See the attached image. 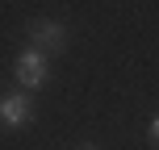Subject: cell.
<instances>
[{
  "label": "cell",
  "instance_id": "1",
  "mask_svg": "<svg viewBox=\"0 0 159 150\" xmlns=\"http://www.w3.org/2000/svg\"><path fill=\"white\" fill-rule=\"evenodd\" d=\"M25 38H30L34 50H42V54H59V50L67 46V29L59 21H30V29H25Z\"/></svg>",
  "mask_w": 159,
  "mask_h": 150
},
{
  "label": "cell",
  "instance_id": "2",
  "mask_svg": "<svg viewBox=\"0 0 159 150\" xmlns=\"http://www.w3.org/2000/svg\"><path fill=\"white\" fill-rule=\"evenodd\" d=\"M46 75H50V67H46V54H42V50L25 46L21 54H17V84H21L25 92L42 88V84H46Z\"/></svg>",
  "mask_w": 159,
  "mask_h": 150
},
{
  "label": "cell",
  "instance_id": "3",
  "mask_svg": "<svg viewBox=\"0 0 159 150\" xmlns=\"http://www.w3.org/2000/svg\"><path fill=\"white\" fill-rule=\"evenodd\" d=\"M30 117H34V104H30V96H25V92H13V96L0 100V121H4L8 129L30 125Z\"/></svg>",
  "mask_w": 159,
  "mask_h": 150
},
{
  "label": "cell",
  "instance_id": "4",
  "mask_svg": "<svg viewBox=\"0 0 159 150\" xmlns=\"http://www.w3.org/2000/svg\"><path fill=\"white\" fill-rule=\"evenodd\" d=\"M147 134H151L155 142H159V117H151V125H147Z\"/></svg>",
  "mask_w": 159,
  "mask_h": 150
},
{
  "label": "cell",
  "instance_id": "5",
  "mask_svg": "<svg viewBox=\"0 0 159 150\" xmlns=\"http://www.w3.org/2000/svg\"><path fill=\"white\" fill-rule=\"evenodd\" d=\"M80 150H96V146H80Z\"/></svg>",
  "mask_w": 159,
  "mask_h": 150
}]
</instances>
